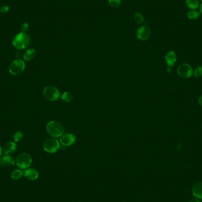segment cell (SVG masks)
<instances>
[{
    "mask_svg": "<svg viewBox=\"0 0 202 202\" xmlns=\"http://www.w3.org/2000/svg\"><path fill=\"white\" fill-rule=\"evenodd\" d=\"M31 42V38L30 36L26 33H21L17 34L13 41V45L15 48L19 50H22L27 48Z\"/></svg>",
    "mask_w": 202,
    "mask_h": 202,
    "instance_id": "6da1fadb",
    "label": "cell"
},
{
    "mask_svg": "<svg viewBox=\"0 0 202 202\" xmlns=\"http://www.w3.org/2000/svg\"><path fill=\"white\" fill-rule=\"evenodd\" d=\"M46 129L48 134L53 138L62 136L65 131L63 126L56 121H50L47 125Z\"/></svg>",
    "mask_w": 202,
    "mask_h": 202,
    "instance_id": "7a4b0ae2",
    "label": "cell"
},
{
    "mask_svg": "<svg viewBox=\"0 0 202 202\" xmlns=\"http://www.w3.org/2000/svg\"><path fill=\"white\" fill-rule=\"evenodd\" d=\"M32 163V158L28 153H21L16 159V164L20 169H28Z\"/></svg>",
    "mask_w": 202,
    "mask_h": 202,
    "instance_id": "3957f363",
    "label": "cell"
},
{
    "mask_svg": "<svg viewBox=\"0 0 202 202\" xmlns=\"http://www.w3.org/2000/svg\"><path fill=\"white\" fill-rule=\"evenodd\" d=\"M43 95L49 101H56L60 97L59 89L54 86H47L43 89Z\"/></svg>",
    "mask_w": 202,
    "mask_h": 202,
    "instance_id": "277c9868",
    "label": "cell"
},
{
    "mask_svg": "<svg viewBox=\"0 0 202 202\" xmlns=\"http://www.w3.org/2000/svg\"><path fill=\"white\" fill-rule=\"evenodd\" d=\"M60 148L59 141L54 138H49L45 140L43 143V148L49 153H54Z\"/></svg>",
    "mask_w": 202,
    "mask_h": 202,
    "instance_id": "5b68a950",
    "label": "cell"
},
{
    "mask_svg": "<svg viewBox=\"0 0 202 202\" xmlns=\"http://www.w3.org/2000/svg\"><path fill=\"white\" fill-rule=\"evenodd\" d=\"M26 65L23 60L16 59L10 64L9 67V72L13 75H19L25 69Z\"/></svg>",
    "mask_w": 202,
    "mask_h": 202,
    "instance_id": "8992f818",
    "label": "cell"
},
{
    "mask_svg": "<svg viewBox=\"0 0 202 202\" xmlns=\"http://www.w3.org/2000/svg\"><path fill=\"white\" fill-rule=\"evenodd\" d=\"M177 73L182 78H189L193 75V69L188 64L183 63L178 67Z\"/></svg>",
    "mask_w": 202,
    "mask_h": 202,
    "instance_id": "52a82bcc",
    "label": "cell"
},
{
    "mask_svg": "<svg viewBox=\"0 0 202 202\" xmlns=\"http://www.w3.org/2000/svg\"><path fill=\"white\" fill-rule=\"evenodd\" d=\"M136 34L138 39L141 40L142 41H145L150 38L151 34V32L148 27L143 26L140 27L137 30Z\"/></svg>",
    "mask_w": 202,
    "mask_h": 202,
    "instance_id": "ba28073f",
    "label": "cell"
},
{
    "mask_svg": "<svg viewBox=\"0 0 202 202\" xmlns=\"http://www.w3.org/2000/svg\"><path fill=\"white\" fill-rule=\"evenodd\" d=\"M76 141V137L73 134H66L62 135L60 140V142L64 146H70L73 144Z\"/></svg>",
    "mask_w": 202,
    "mask_h": 202,
    "instance_id": "9c48e42d",
    "label": "cell"
},
{
    "mask_svg": "<svg viewBox=\"0 0 202 202\" xmlns=\"http://www.w3.org/2000/svg\"><path fill=\"white\" fill-rule=\"evenodd\" d=\"M15 160L10 155H6L0 157V165L2 167H10L14 165Z\"/></svg>",
    "mask_w": 202,
    "mask_h": 202,
    "instance_id": "30bf717a",
    "label": "cell"
},
{
    "mask_svg": "<svg viewBox=\"0 0 202 202\" xmlns=\"http://www.w3.org/2000/svg\"><path fill=\"white\" fill-rule=\"evenodd\" d=\"M165 60L167 65H168V68H170L171 67L173 66L177 60L176 53L174 51H170L167 53L165 56Z\"/></svg>",
    "mask_w": 202,
    "mask_h": 202,
    "instance_id": "8fae6325",
    "label": "cell"
},
{
    "mask_svg": "<svg viewBox=\"0 0 202 202\" xmlns=\"http://www.w3.org/2000/svg\"><path fill=\"white\" fill-rule=\"evenodd\" d=\"M24 175L27 179L33 181L38 178L39 173L34 169H27L24 173Z\"/></svg>",
    "mask_w": 202,
    "mask_h": 202,
    "instance_id": "7c38bea8",
    "label": "cell"
},
{
    "mask_svg": "<svg viewBox=\"0 0 202 202\" xmlns=\"http://www.w3.org/2000/svg\"><path fill=\"white\" fill-rule=\"evenodd\" d=\"M192 194L196 197L202 199V182L196 183L192 187Z\"/></svg>",
    "mask_w": 202,
    "mask_h": 202,
    "instance_id": "4fadbf2b",
    "label": "cell"
},
{
    "mask_svg": "<svg viewBox=\"0 0 202 202\" xmlns=\"http://www.w3.org/2000/svg\"><path fill=\"white\" fill-rule=\"evenodd\" d=\"M17 149L16 144L12 141L8 142L4 147L3 152L6 155H10L15 151Z\"/></svg>",
    "mask_w": 202,
    "mask_h": 202,
    "instance_id": "5bb4252c",
    "label": "cell"
},
{
    "mask_svg": "<svg viewBox=\"0 0 202 202\" xmlns=\"http://www.w3.org/2000/svg\"><path fill=\"white\" fill-rule=\"evenodd\" d=\"M36 56V50L34 49H29L26 52L24 53V59L26 61H30L35 57Z\"/></svg>",
    "mask_w": 202,
    "mask_h": 202,
    "instance_id": "9a60e30c",
    "label": "cell"
},
{
    "mask_svg": "<svg viewBox=\"0 0 202 202\" xmlns=\"http://www.w3.org/2000/svg\"><path fill=\"white\" fill-rule=\"evenodd\" d=\"M186 5L191 10H196L199 7V0H186Z\"/></svg>",
    "mask_w": 202,
    "mask_h": 202,
    "instance_id": "2e32d148",
    "label": "cell"
},
{
    "mask_svg": "<svg viewBox=\"0 0 202 202\" xmlns=\"http://www.w3.org/2000/svg\"><path fill=\"white\" fill-rule=\"evenodd\" d=\"M23 174L24 173H23V171L22 170L16 169L12 172L11 177L13 180H17L22 177V176H23Z\"/></svg>",
    "mask_w": 202,
    "mask_h": 202,
    "instance_id": "e0dca14e",
    "label": "cell"
},
{
    "mask_svg": "<svg viewBox=\"0 0 202 202\" xmlns=\"http://www.w3.org/2000/svg\"><path fill=\"white\" fill-rule=\"evenodd\" d=\"M187 16L190 20H196L200 17V12L196 10H191L187 13Z\"/></svg>",
    "mask_w": 202,
    "mask_h": 202,
    "instance_id": "ac0fdd59",
    "label": "cell"
},
{
    "mask_svg": "<svg viewBox=\"0 0 202 202\" xmlns=\"http://www.w3.org/2000/svg\"><path fill=\"white\" fill-rule=\"evenodd\" d=\"M61 98H62V100H63L64 101H65L66 102H71L72 100L73 99V95L71 92H65L62 94Z\"/></svg>",
    "mask_w": 202,
    "mask_h": 202,
    "instance_id": "d6986e66",
    "label": "cell"
},
{
    "mask_svg": "<svg viewBox=\"0 0 202 202\" xmlns=\"http://www.w3.org/2000/svg\"><path fill=\"white\" fill-rule=\"evenodd\" d=\"M134 19L137 24H141L144 21L143 15L140 13L137 12L134 14Z\"/></svg>",
    "mask_w": 202,
    "mask_h": 202,
    "instance_id": "ffe728a7",
    "label": "cell"
},
{
    "mask_svg": "<svg viewBox=\"0 0 202 202\" xmlns=\"http://www.w3.org/2000/svg\"><path fill=\"white\" fill-rule=\"evenodd\" d=\"M121 0H108L109 5L112 8H118L121 5Z\"/></svg>",
    "mask_w": 202,
    "mask_h": 202,
    "instance_id": "44dd1931",
    "label": "cell"
},
{
    "mask_svg": "<svg viewBox=\"0 0 202 202\" xmlns=\"http://www.w3.org/2000/svg\"><path fill=\"white\" fill-rule=\"evenodd\" d=\"M23 137V134L21 131H17L14 135V140L15 142H19Z\"/></svg>",
    "mask_w": 202,
    "mask_h": 202,
    "instance_id": "7402d4cb",
    "label": "cell"
},
{
    "mask_svg": "<svg viewBox=\"0 0 202 202\" xmlns=\"http://www.w3.org/2000/svg\"><path fill=\"white\" fill-rule=\"evenodd\" d=\"M194 75L196 78L202 76V66H199L194 71Z\"/></svg>",
    "mask_w": 202,
    "mask_h": 202,
    "instance_id": "603a6c76",
    "label": "cell"
},
{
    "mask_svg": "<svg viewBox=\"0 0 202 202\" xmlns=\"http://www.w3.org/2000/svg\"><path fill=\"white\" fill-rule=\"evenodd\" d=\"M28 29H29V25L27 23H24L22 24V25L21 26V32L26 33L27 32L28 30Z\"/></svg>",
    "mask_w": 202,
    "mask_h": 202,
    "instance_id": "cb8c5ba5",
    "label": "cell"
},
{
    "mask_svg": "<svg viewBox=\"0 0 202 202\" xmlns=\"http://www.w3.org/2000/svg\"><path fill=\"white\" fill-rule=\"evenodd\" d=\"M10 10V7L7 6H3L0 8V12L2 13H7Z\"/></svg>",
    "mask_w": 202,
    "mask_h": 202,
    "instance_id": "d4e9b609",
    "label": "cell"
},
{
    "mask_svg": "<svg viewBox=\"0 0 202 202\" xmlns=\"http://www.w3.org/2000/svg\"><path fill=\"white\" fill-rule=\"evenodd\" d=\"M189 202H201L199 200H198L197 199H191Z\"/></svg>",
    "mask_w": 202,
    "mask_h": 202,
    "instance_id": "484cf974",
    "label": "cell"
},
{
    "mask_svg": "<svg viewBox=\"0 0 202 202\" xmlns=\"http://www.w3.org/2000/svg\"><path fill=\"white\" fill-rule=\"evenodd\" d=\"M199 104L201 106H202V95L199 99Z\"/></svg>",
    "mask_w": 202,
    "mask_h": 202,
    "instance_id": "4316f807",
    "label": "cell"
},
{
    "mask_svg": "<svg viewBox=\"0 0 202 202\" xmlns=\"http://www.w3.org/2000/svg\"><path fill=\"white\" fill-rule=\"evenodd\" d=\"M2 147H1V146L0 145V157H1V156H2Z\"/></svg>",
    "mask_w": 202,
    "mask_h": 202,
    "instance_id": "83f0119b",
    "label": "cell"
},
{
    "mask_svg": "<svg viewBox=\"0 0 202 202\" xmlns=\"http://www.w3.org/2000/svg\"><path fill=\"white\" fill-rule=\"evenodd\" d=\"M200 12L202 14V4L200 5Z\"/></svg>",
    "mask_w": 202,
    "mask_h": 202,
    "instance_id": "f1b7e54d",
    "label": "cell"
},
{
    "mask_svg": "<svg viewBox=\"0 0 202 202\" xmlns=\"http://www.w3.org/2000/svg\"><path fill=\"white\" fill-rule=\"evenodd\" d=\"M199 1H201V2H202V0H199Z\"/></svg>",
    "mask_w": 202,
    "mask_h": 202,
    "instance_id": "f546056e",
    "label": "cell"
}]
</instances>
